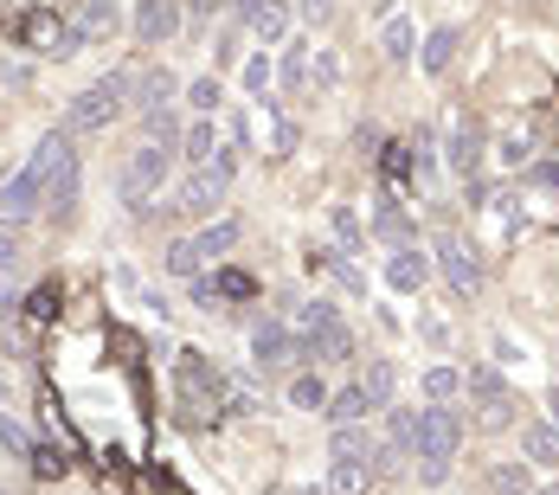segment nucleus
<instances>
[{
	"mask_svg": "<svg viewBox=\"0 0 559 495\" xmlns=\"http://www.w3.org/2000/svg\"><path fill=\"white\" fill-rule=\"evenodd\" d=\"M71 155V135H46L33 155H26V167L0 187V225H20V220H33L39 207H46V187H52V174H58V162Z\"/></svg>",
	"mask_w": 559,
	"mask_h": 495,
	"instance_id": "f257e3e1",
	"label": "nucleus"
},
{
	"mask_svg": "<svg viewBox=\"0 0 559 495\" xmlns=\"http://www.w3.org/2000/svg\"><path fill=\"white\" fill-rule=\"evenodd\" d=\"M456 444H463V412L425 405V412H418V438H412V450H418V483H425V490H438V483L450 476Z\"/></svg>",
	"mask_w": 559,
	"mask_h": 495,
	"instance_id": "f03ea898",
	"label": "nucleus"
},
{
	"mask_svg": "<svg viewBox=\"0 0 559 495\" xmlns=\"http://www.w3.org/2000/svg\"><path fill=\"white\" fill-rule=\"evenodd\" d=\"M219 399H225V380L219 367L206 361V354H180L174 361V405H180V425H206V419H219Z\"/></svg>",
	"mask_w": 559,
	"mask_h": 495,
	"instance_id": "7ed1b4c3",
	"label": "nucleus"
},
{
	"mask_svg": "<svg viewBox=\"0 0 559 495\" xmlns=\"http://www.w3.org/2000/svg\"><path fill=\"white\" fill-rule=\"evenodd\" d=\"M129 91H135V78L129 71H110V78H97L91 91H78L71 97V110H64V135H91V129H110L122 104H129Z\"/></svg>",
	"mask_w": 559,
	"mask_h": 495,
	"instance_id": "20e7f679",
	"label": "nucleus"
},
{
	"mask_svg": "<svg viewBox=\"0 0 559 495\" xmlns=\"http://www.w3.org/2000/svg\"><path fill=\"white\" fill-rule=\"evenodd\" d=\"M231 245H238V220H219V225H206V232H193V238H174L168 258H162V271L168 276H200L206 264H219Z\"/></svg>",
	"mask_w": 559,
	"mask_h": 495,
	"instance_id": "39448f33",
	"label": "nucleus"
},
{
	"mask_svg": "<svg viewBox=\"0 0 559 495\" xmlns=\"http://www.w3.org/2000/svg\"><path fill=\"white\" fill-rule=\"evenodd\" d=\"M168 167H174V149H168V142H142V149L122 162V207H129V213H148V200L162 193Z\"/></svg>",
	"mask_w": 559,
	"mask_h": 495,
	"instance_id": "423d86ee",
	"label": "nucleus"
},
{
	"mask_svg": "<svg viewBox=\"0 0 559 495\" xmlns=\"http://www.w3.org/2000/svg\"><path fill=\"white\" fill-rule=\"evenodd\" d=\"M225 187H231V155H219V162H200L180 187H174L168 213H180V220H206L213 207L225 200Z\"/></svg>",
	"mask_w": 559,
	"mask_h": 495,
	"instance_id": "0eeeda50",
	"label": "nucleus"
},
{
	"mask_svg": "<svg viewBox=\"0 0 559 495\" xmlns=\"http://www.w3.org/2000/svg\"><path fill=\"white\" fill-rule=\"evenodd\" d=\"M463 386H469V399H476V425H483V432H508V425H514V392H508L489 367H469Z\"/></svg>",
	"mask_w": 559,
	"mask_h": 495,
	"instance_id": "6e6552de",
	"label": "nucleus"
},
{
	"mask_svg": "<svg viewBox=\"0 0 559 495\" xmlns=\"http://www.w3.org/2000/svg\"><path fill=\"white\" fill-rule=\"evenodd\" d=\"M251 361H258L264 374H283V367L302 361V341H296L289 322H258V329H251Z\"/></svg>",
	"mask_w": 559,
	"mask_h": 495,
	"instance_id": "1a4fd4ad",
	"label": "nucleus"
},
{
	"mask_svg": "<svg viewBox=\"0 0 559 495\" xmlns=\"http://www.w3.org/2000/svg\"><path fill=\"white\" fill-rule=\"evenodd\" d=\"M431 264L450 276V290H456V296H476V290H483V264H476V251H469L456 232L438 238V258H431Z\"/></svg>",
	"mask_w": 559,
	"mask_h": 495,
	"instance_id": "9d476101",
	"label": "nucleus"
},
{
	"mask_svg": "<svg viewBox=\"0 0 559 495\" xmlns=\"http://www.w3.org/2000/svg\"><path fill=\"white\" fill-rule=\"evenodd\" d=\"M180 33V0H135V46L162 52Z\"/></svg>",
	"mask_w": 559,
	"mask_h": 495,
	"instance_id": "9b49d317",
	"label": "nucleus"
},
{
	"mask_svg": "<svg viewBox=\"0 0 559 495\" xmlns=\"http://www.w3.org/2000/svg\"><path fill=\"white\" fill-rule=\"evenodd\" d=\"M20 39H26L33 52H58V58H71V46H78V33H71V20H58L52 7H39V13H26V26H20Z\"/></svg>",
	"mask_w": 559,
	"mask_h": 495,
	"instance_id": "f8f14e48",
	"label": "nucleus"
},
{
	"mask_svg": "<svg viewBox=\"0 0 559 495\" xmlns=\"http://www.w3.org/2000/svg\"><path fill=\"white\" fill-rule=\"evenodd\" d=\"M116 26H122L116 0H84V7H78V20H71L78 46H110V39H116Z\"/></svg>",
	"mask_w": 559,
	"mask_h": 495,
	"instance_id": "ddd939ff",
	"label": "nucleus"
},
{
	"mask_svg": "<svg viewBox=\"0 0 559 495\" xmlns=\"http://www.w3.org/2000/svg\"><path fill=\"white\" fill-rule=\"evenodd\" d=\"M329 457H335V463H373V457H380V438L367 432V419H360V425H335Z\"/></svg>",
	"mask_w": 559,
	"mask_h": 495,
	"instance_id": "4468645a",
	"label": "nucleus"
},
{
	"mask_svg": "<svg viewBox=\"0 0 559 495\" xmlns=\"http://www.w3.org/2000/svg\"><path fill=\"white\" fill-rule=\"evenodd\" d=\"M425 276H431V258L418 251V245H399L386 258V283L392 290H425Z\"/></svg>",
	"mask_w": 559,
	"mask_h": 495,
	"instance_id": "2eb2a0df",
	"label": "nucleus"
},
{
	"mask_svg": "<svg viewBox=\"0 0 559 495\" xmlns=\"http://www.w3.org/2000/svg\"><path fill=\"white\" fill-rule=\"evenodd\" d=\"M521 457L540 463V470H559V425H527L521 432Z\"/></svg>",
	"mask_w": 559,
	"mask_h": 495,
	"instance_id": "dca6fc26",
	"label": "nucleus"
},
{
	"mask_svg": "<svg viewBox=\"0 0 559 495\" xmlns=\"http://www.w3.org/2000/svg\"><path fill=\"white\" fill-rule=\"evenodd\" d=\"M302 354H309V361H347V354H354V334L341 329V322H322V329L309 334Z\"/></svg>",
	"mask_w": 559,
	"mask_h": 495,
	"instance_id": "f3484780",
	"label": "nucleus"
},
{
	"mask_svg": "<svg viewBox=\"0 0 559 495\" xmlns=\"http://www.w3.org/2000/svg\"><path fill=\"white\" fill-rule=\"evenodd\" d=\"M360 392H367V405H373V412H386L392 405V386H399V374H392V361H367V374H360Z\"/></svg>",
	"mask_w": 559,
	"mask_h": 495,
	"instance_id": "a211bd4d",
	"label": "nucleus"
},
{
	"mask_svg": "<svg viewBox=\"0 0 559 495\" xmlns=\"http://www.w3.org/2000/svg\"><path fill=\"white\" fill-rule=\"evenodd\" d=\"M174 91H180V84H174L168 71H148V78H142V104H135V116H142V122H148V116H162L174 104Z\"/></svg>",
	"mask_w": 559,
	"mask_h": 495,
	"instance_id": "6ab92c4d",
	"label": "nucleus"
},
{
	"mask_svg": "<svg viewBox=\"0 0 559 495\" xmlns=\"http://www.w3.org/2000/svg\"><path fill=\"white\" fill-rule=\"evenodd\" d=\"M46 207H52V213H71V207H78V155L58 162L52 187H46Z\"/></svg>",
	"mask_w": 559,
	"mask_h": 495,
	"instance_id": "aec40b11",
	"label": "nucleus"
},
{
	"mask_svg": "<svg viewBox=\"0 0 559 495\" xmlns=\"http://www.w3.org/2000/svg\"><path fill=\"white\" fill-rule=\"evenodd\" d=\"M322 412H329V425H360L373 405H367V392H360V386H341V392L329 399V405H322Z\"/></svg>",
	"mask_w": 559,
	"mask_h": 495,
	"instance_id": "412c9836",
	"label": "nucleus"
},
{
	"mask_svg": "<svg viewBox=\"0 0 559 495\" xmlns=\"http://www.w3.org/2000/svg\"><path fill=\"white\" fill-rule=\"evenodd\" d=\"M476 162H483V135H476L469 122H456V129H450V167H456V174H469Z\"/></svg>",
	"mask_w": 559,
	"mask_h": 495,
	"instance_id": "4be33fe9",
	"label": "nucleus"
},
{
	"mask_svg": "<svg viewBox=\"0 0 559 495\" xmlns=\"http://www.w3.org/2000/svg\"><path fill=\"white\" fill-rule=\"evenodd\" d=\"M373 483V463H335L329 470V495H367Z\"/></svg>",
	"mask_w": 559,
	"mask_h": 495,
	"instance_id": "5701e85b",
	"label": "nucleus"
},
{
	"mask_svg": "<svg viewBox=\"0 0 559 495\" xmlns=\"http://www.w3.org/2000/svg\"><path fill=\"white\" fill-rule=\"evenodd\" d=\"M450 58H456V26H438V33L425 39V71H431V78H444Z\"/></svg>",
	"mask_w": 559,
	"mask_h": 495,
	"instance_id": "b1692460",
	"label": "nucleus"
},
{
	"mask_svg": "<svg viewBox=\"0 0 559 495\" xmlns=\"http://www.w3.org/2000/svg\"><path fill=\"white\" fill-rule=\"evenodd\" d=\"M289 405H296V412H322V405H329V380H322V374L289 380Z\"/></svg>",
	"mask_w": 559,
	"mask_h": 495,
	"instance_id": "393cba45",
	"label": "nucleus"
},
{
	"mask_svg": "<svg viewBox=\"0 0 559 495\" xmlns=\"http://www.w3.org/2000/svg\"><path fill=\"white\" fill-rule=\"evenodd\" d=\"M309 271H322V276H335L341 290H360V271L341 258V251H309Z\"/></svg>",
	"mask_w": 559,
	"mask_h": 495,
	"instance_id": "a878e982",
	"label": "nucleus"
},
{
	"mask_svg": "<svg viewBox=\"0 0 559 495\" xmlns=\"http://www.w3.org/2000/svg\"><path fill=\"white\" fill-rule=\"evenodd\" d=\"M322 322H335V303H329V296H316V303H296V322H289V329H296V334H316Z\"/></svg>",
	"mask_w": 559,
	"mask_h": 495,
	"instance_id": "bb28decb",
	"label": "nucleus"
},
{
	"mask_svg": "<svg viewBox=\"0 0 559 495\" xmlns=\"http://www.w3.org/2000/svg\"><path fill=\"white\" fill-rule=\"evenodd\" d=\"M380 46H386V58H412V46H418V33H412V20H386V33H380Z\"/></svg>",
	"mask_w": 559,
	"mask_h": 495,
	"instance_id": "cd10ccee",
	"label": "nucleus"
},
{
	"mask_svg": "<svg viewBox=\"0 0 559 495\" xmlns=\"http://www.w3.org/2000/svg\"><path fill=\"white\" fill-rule=\"evenodd\" d=\"M213 155H219V149H213V122H193V129H187V162L200 167V162H213Z\"/></svg>",
	"mask_w": 559,
	"mask_h": 495,
	"instance_id": "c85d7f7f",
	"label": "nucleus"
},
{
	"mask_svg": "<svg viewBox=\"0 0 559 495\" xmlns=\"http://www.w3.org/2000/svg\"><path fill=\"white\" fill-rule=\"evenodd\" d=\"M52 316H58V283H46V290L26 296V322H52Z\"/></svg>",
	"mask_w": 559,
	"mask_h": 495,
	"instance_id": "c756f323",
	"label": "nucleus"
},
{
	"mask_svg": "<svg viewBox=\"0 0 559 495\" xmlns=\"http://www.w3.org/2000/svg\"><path fill=\"white\" fill-rule=\"evenodd\" d=\"M187 104H193L200 116H213V110H219V78H200V84H187Z\"/></svg>",
	"mask_w": 559,
	"mask_h": 495,
	"instance_id": "7c9ffc66",
	"label": "nucleus"
},
{
	"mask_svg": "<svg viewBox=\"0 0 559 495\" xmlns=\"http://www.w3.org/2000/svg\"><path fill=\"white\" fill-rule=\"evenodd\" d=\"M456 386H463V374H456V367H431V374H425V392H431L438 405H444V399L456 392Z\"/></svg>",
	"mask_w": 559,
	"mask_h": 495,
	"instance_id": "2f4dec72",
	"label": "nucleus"
},
{
	"mask_svg": "<svg viewBox=\"0 0 559 495\" xmlns=\"http://www.w3.org/2000/svg\"><path fill=\"white\" fill-rule=\"evenodd\" d=\"M489 495H534V490L521 483V463H502V470L489 476Z\"/></svg>",
	"mask_w": 559,
	"mask_h": 495,
	"instance_id": "473e14b6",
	"label": "nucleus"
},
{
	"mask_svg": "<svg viewBox=\"0 0 559 495\" xmlns=\"http://www.w3.org/2000/svg\"><path fill=\"white\" fill-rule=\"evenodd\" d=\"M20 258H26V245H20V232H13V225H0V276L13 271Z\"/></svg>",
	"mask_w": 559,
	"mask_h": 495,
	"instance_id": "72a5a7b5",
	"label": "nucleus"
},
{
	"mask_svg": "<svg viewBox=\"0 0 559 495\" xmlns=\"http://www.w3.org/2000/svg\"><path fill=\"white\" fill-rule=\"evenodd\" d=\"M213 290H219V296H238V303H245V296H251L258 283H251L245 271H225V276H213Z\"/></svg>",
	"mask_w": 559,
	"mask_h": 495,
	"instance_id": "f704fd0d",
	"label": "nucleus"
},
{
	"mask_svg": "<svg viewBox=\"0 0 559 495\" xmlns=\"http://www.w3.org/2000/svg\"><path fill=\"white\" fill-rule=\"evenodd\" d=\"M33 470H39V476H64L71 463H64V450H33Z\"/></svg>",
	"mask_w": 559,
	"mask_h": 495,
	"instance_id": "c9c22d12",
	"label": "nucleus"
},
{
	"mask_svg": "<svg viewBox=\"0 0 559 495\" xmlns=\"http://www.w3.org/2000/svg\"><path fill=\"white\" fill-rule=\"evenodd\" d=\"M251 26H258L264 39H277V33H283V7H264V13H251Z\"/></svg>",
	"mask_w": 559,
	"mask_h": 495,
	"instance_id": "e433bc0d",
	"label": "nucleus"
},
{
	"mask_svg": "<svg viewBox=\"0 0 559 495\" xmlns=\"http://www.w3.org/2000/svg\"><path fill=\"white\" fill-rule=\"evenodd\" d=\"M335 232H341V245H360V220L347 207H335Z\"/></svg>",
	"mask_w": 559,
	"mask_h": 495,
	"instance_id": "4c0bfd02",
	"label": "nucleus"
},
{
	"mask_svg": "<svg viewBox=\"0 0 559 495\" xmlns=\"http://www.w3.org/2000/svg\"><path fill=\"white\" fill-rule=\"evenodd\" d=\"M527 155V129H508L502 135V162H521Z\"/></svg>",
	"mask_w": 559,
	"mask_h": 495,
	"instance_id": "58836bf2",
	"label": "nucleus"
},
{
	"mask_svg": "<svg viewBox=\"0 0 559 495\" xmlns=\"http://www.w3.org/2000/svg\"><path fill=\"white\" fill-rule=\"evenodd\" d=\"M0 444H13V450H33V444H26V432H20L7 412H0Z\"/></svg>",
	"mask_w": 559,
	"mask_h": 495,
	"instance_id": "ea45409f",
	"label": "nucleus"
},
{
	"mask_svg": "<svg viewBox=\"0 0 559 495\" xmlns=\"http://www.w3.org/2000/svg\"><path fill=\"white\" fill-rule=\"evenodd\" d=\"M245 84H251V91H264V84H271V58H251V71H245Z\"/></svg>",
	"mask_w": 559,
	"mask_h": 495,
	"instance_id": "a19ab883",
	"label": "nucleus"
},
{
	"mask_svg": "<svg viewBox=\"0 0 559 495\" xmlns=\"http://www.w3.org/2000/svg\"><path fill=\"white\" fill-rule=\"evenodd\" d=\"M405 155H412V149H386V174L392 180H405Z\"/></svg>",
	"mask_w": 559,
	"mask_h": 495,
	"instance_id": "79ce46f5",
	"label": "nucleus"
},
{
	"mask_svg": "<svg viewBox=\"0 0 559 495\" xmlns=\"http://www.w3.org/2000/svg\"><path fill=\"white\" fill-rule=\"evenodd\" d=\"M380 232L386 238H405V213H380Z\"/></svg>",
	"mask_w": 559,
	"mask_h": 495,
	"instance_id": "37998d69",
	"label": "nucleus"
},
{
	"mask_svg": "<svg viewBox=\"0 0 559 495\" xmlns=\"http://www.w3.org/2000/svg\"><path fill=\"white\" fill-rule=\"evenodd\" d=\"M142 495H180L174 483H162V476H142Z\"/></svg>",
	"mask_w": 559,
	"mask_h": 495,
	"instance_id": "c03bdc74",
	"label": "nucleus"
},
{
	"mask_svg": "<svg viewBox=\"0 0 559 495\" xmlns=\"http://www.w3.org/2000/svg\"><path fill=\"white\" fill-rule=\"evenodd\" d=\"M264 7H277V0H238V13L251 20V13H264Z\"/></svg>",
	"mask_w": 559,
	"mask_h": 495,
	"instance_id": "a18cd8bd",
	"label": "nucleus"
},
{
	"mask_svg": "<svg viewBox=\"0 0 559 495\" xmlns=\"http://www.w3.org/2000/svg\"><path fill=\"white\" fill-rule=\"evenodd\" d=\"M13 309H20V303H13V290H0V322H7Z\"/></svg>",
	"mask_w": 559,
	"mask_h": 495,
	"instance_id": "49530a36",
	"label": "nucleus"
},
{
	"mask_svg": "<svg viewBox=\"0 0 559 495\" xmlns=\"http://www.w3.org/2000/svg\"><path fill=\"white\" fill-rule=\"evenodd\" d=\"M0 405H7V386H0Z\"/></svg>",
	"mask_w": 559,
	"mask_h": 495,
	"instance_id": "de8ad7c7",
	"label": "nucleus"
},
{
	"mask_svg": "<svg viewBox=\"0 0 559 495\" xmlns=\"http://www.w3.org/2000/svg\"><path fill=\"white\" fill-rule=\"evenodd\" d=\"M547 495H559V490H547Z\"/></svg>",
	"mask_w": 559,
	"mask_h": 495,
	"instance_id": "09e8293b",
	"label": "nucleus"
}]
</instances>
